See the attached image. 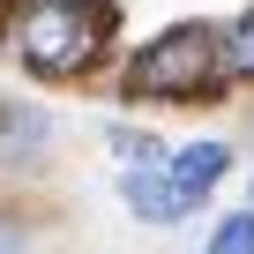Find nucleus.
<instances>
[{
	"instance_id": "obj_1",
	"label": "nucleus",
	"mask_w": 254,
	"mask_h": 254,
	"mask_svg": "<svg viewBox=\"0 0 254 254\" xmlns=\"http://www.w3.org/2000/svg\"><path fill=\"white\" fill-rule=\"evenodd\" d=\"M112 23V0H38L23 15V60L38 75H75Z\"/></svg>"
},
{
	"instance_id": "obj_2",
	"label": "nucleus",
	"mask_w": 254,
	"mask_h": 254,
	"mask_svg": "<svg viewBox=\"0 0 254 254\" xmlns=\"http://www.w3.org/2000/svg\"><path fill=\"white\" fill-rule=\"evenodd\" d=\"M217 67H224V53L209 45V30L180 23V30L150 38L135 60H127V97H194Z\"/></svg>"
},
{
	"instance_id": "obj_3",
	"label": "nucleus",
	"mask_w": 254,
	"mask_h": 254,
	"mask_svg": "<svg viewBox=\"0 0 254 254\" xmlns=\"http://www.w3.org/2000/svg\"><path fill=\"white\" fill-rule=\"evenodd\" d=\"M120 194H127V209L150 217V224H172V217L187 209V194H180V180H172V172H165V180H157V172H127V180H120Z\"/></svg>"
},
{
	"instance_id": "obj_4",
	"label": "nucleus",
	"mask_w": 254,
	"mask_h": 254,
	"mask_svg": "<svg viewBox=\"0 0 254 254\" xmlns=\"http://www.w3.org/2000/svg\"><path fill=\"white\" fill-rule=\"evenodd\" d=\"M224 172H232V150H224V142H187V150L172 157V180H180V194H187V202H194V194H209Z\"/></svg>"
},
{
	"instance_id": "obj_5",
	"label": "nucleus",
	"mask_w": 254,
	"mask_h": 254,
	"mask_svg": "<svg viewBox=\"0 0 254 254\" xmlns=\"http://www.w3.org/2000/svg\"><path fill=\"white\" fill-rule=\"evenodd\" d=\"M45 150V112H30V105H0V157H38Z\"/></svg>"
},
{
	"instance_id": "obj_6",
	"label": "nucleus",
	"mask_w": 254,
	"mask_h": 254,
	"mask_svg": "<svg viewBox=\"0 0 254 254\" xmlns=\"http://www.w3.org/2000/svg\"><path fill=\"white\" fill-rule=\"evenodd\" d=\"M209 254H254V202H247L239 217H224V224H217V239H209Z\"/></svg>"
},
{
	"instance_id": "obj_7",
	"label": "nucleus",
	"mask_w": 254,
	"mask_h": 254,
	"mask_svg": "<svg viewBox=\"0 0 254 254\" xmlns=\"http://www.w3.org/2000/svg\"><path fill=\"white\" fill-rule=\"evenodd\" d=\"M224 67H232V75H254V8L232 23V38H224Z\"/></svg>"
},
{
	"instance_id": "obj_8",
	"label": "nucleus",
	"mask_w": 254,
	"mask_h": 254,
	"mask_svg": "<svg viewBox=\"0 0 254 254\" xmlns=\"http://www.w3.org/2000/svg\"><path fill=\"white\" fill-rule=\"evenodd\" d=\"M0 254H30V239H23V224H15V217H0Z\"/></svg>"
}]
</instances>
